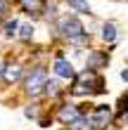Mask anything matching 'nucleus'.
<instances>
[{
  "mask_svg": "<svg viewBox=\"0 0 128 130\" xmlns=\"http://www.w3.org/2000/svg\"><path fill=\"white\" fill-rule=\"evenodd\" d=\"M45 95H48V97H59V95H62L59 83L57 80H48V85H45Z\"/></svg>",
  "mask_w": 128,
  "mask_h": 130,
  "instance_id": "obj_13",
  "label": "nucleus"
},
{
  "mask_svg": "<svg viewBox=\"0 0 128 130\" xmlns=\"http://www.w3.org/2000/svg\"><path fill=\"white\" fill-rule=\"evenodd\" d=\"M100 36H102V40H104V43H109V45H111V43L119 38L116 24H111V21H104V24H102V33H100Z\"/></svg>",
  "mask_w": 128,
  "mask_h": 130,
  "instance_id": "obj_10",
  "label": "nucleus"
},
{
  "mask_svg": "<svg viewBox=\"0 0 128 130\" xmlns=\"http://www.w3.org/2000/svg\"><path fill=\"white\" fill-rule=\"evenodd\" d=\"M52 69H55V73L59 76V78H76V69H74V64L71 62H66V59L59 55L57 59H55V64H52Z\"/></svg>",
  "mask_w": 128,
  "mask_h": 130,
  "instance_id": "obj_6",
  "label": "nucleus"
},
{
  "mask_svg": "<svg viewBox=\"0 0 128 130\" xmlns=\"http://www.w3.org/2000/svg\"><path fill=\"white\" fill-rule=\"evenodd\" d=\"M102 95L104 92V80L95 69H86V71L76 73V78L71 83V95Z\"/></svg>",
  "mask_w": 128,
  "mask_h": 130,
  "instance_id": "obj_1",
  "label": "nucleus"
},
{
  "mask_svg": "<svg viewBox=\"0 0 128 130\" xmlns=\"http://www.w3.org/2000/svg\"><path fill=\"white\" fill-rule=\"evenodd\" d=\"M64 3L69 5L74 12H78V14H90V5H88V0H64Z\"/></svg>",
  "mask_w": 128,
  "mask_h": 130,
  "instance_id": "obj_11",
  "label": "nucleus"
},
{
  "mask_svg": "<svg viewBox=\"0 0 128 130\" xmlns=\"http://www.w3.org/2000/svg\"><path fill=\"white\" fill-rule=\"evenodd\" d=\"M57 118L62 121L64 125H71L76 118H81V111H78V106H76V104L66 102V104H62V106L57 109Z\"/></svg>",
  "mask_w": 128,
  "mask_h": 130,
  "instance_id": "obj_5",
  "label": "nucleus"
},
{
  "mask_svg": "<svg viewBox=\"0 0 128 130\" xmlns=\"http://www.w3.org/2000/svg\"><path fill=\"white\" fill-rule=\"evenodd\" d=\"M21 10H24L26 14H33V17H38V14L45 10V3L43 0H19Z\"/></svg>",
  "mask_w": 128,
  "mask_h": 130,
  "instance_id": "obj_8",
  "label": "nucleus"
},
{
  "mask_svg": "<svg viewBox=\"0 0 128 130\" xmlns=\"http://www.w3.org/2000/svg\"><path fill=\"white\" fill-rule=\"evenodd\" d=\"M123 102H126V109H128V95H126V97H123Z\"/></svg>",
  "mask_w": 128,
  "mask_h": 130,
  "instance_id": "obj_19",
  "label": "nucleus"
},
{
  "mask_svg": "<svg viewBox=\"0 0 128 130\" xmlns=\"http://www.w3.org/2000/svg\"><path fill=\"white\" fill-rule=\"evenodd\" d=\"M123 123L128 125V109H126V113H123Z\"/></svg>",
  "mask_w": 128,
  "mask_h": 130,
  "instance_id": "obj_18",
  "label": "nucleus"
},
{
  "mask_svg": "<svg viewBox=\"0 0 128 130\" xmlns=\"http://www.w3.org/2000/svg\"><path fill=\"white\" fill-rule=\"evenodd\" d=\"M109 62V57H107V52H100V50H93L88 55V69H102L104 64Z\"/></svg>",
  "mask_w": 128,
  "mask_h": 130,
  "instance_id": "obj_9",
  "label": "nucleus"
},
{
  "mask_svg": "<svg viewBox=\"0 0 128 130\" xmlns=\"http://www.w3.org/2000/svg\"><path fill=\"white\" fill-rule=\"evenodd\" d=\"M90 118H93V130H104L107 123L111 121V109L107 104H97L90 113Z\"/></svg>",
  "mask_w": 128,
  "mask_h": 130,
  "instance_id": "obj_4",
  "label": "nucleus"
},
{
  "mask_svg": "<svg viewBox=\"0 0 128 130\" xmlns=\"http://www.w3.org/2000/svg\"><path fill=\"white\" fill-rule=\"evenodd\" d=\"M57 31L62 38H66V40H71V38H76L81 33H86L83 24H81L78 17H74V14H66V17H59L57 21Z\"/></svg>",
  "mask_w": 128,
  "mask_h": 130,
  "instance_id": "obj_3",
  "label": "nucleus"
},
{
  "mask_svg": "<svg viewBox=\"0 0 128 130\" xmlns=\"http://www.w3.org/2000/svg\"><path fill=\"white\" fill-rule=\"evenodd\" d=\"M21 76H24V69H21L19 62H7V64H5V69H3L5 83H17Z\"/></svg>",
  "mask_w": 128,
  "mask_h": 130,
  "instance_id": "obj_7",
  "label": "nucleus"
},
{
  "mask_svg": "<svg viewBox=\"0 0 128 130\" xmlns=\"http://www.w3.org/2000/svg\"><path fill=\"white\" fill-rule=\"evenodd\" d=\"M31 38H33V26H31V24H21V26H19V40L29 43Z\"/></svg>",
  "mask_w": 128,
  "mask_h": 130,
  "instance_id": "obj_14",
  "label": "nucleus"
},
{
  "mask_svg": "<svg viewBox=\"0 0 128 130\" xmlns=\"http://www.w3.org/2000/svg\"><path fill=\"white\" fill-rule=\"evenodd\" d=\"M17 28H19V21H17V19H7L5 24H3V36H5V38H14V36H19V33H17Z\"/></svg>",
  "mask_w": 128,
  "mask_h": 130,
  "instance_id": "obj_12",
  "label": "nucleus"
},
{
  "mask_svg": "<svg viewBox=\"0 0 128 130\" xmlns=\"http://www.w3.org/2000/svg\"><path fill=\"white\" fill-rule=\"evenodd\" d=\"M24 113H26V118H38V104H29Z\"/></svg>",
  "mask_w": 128,
  "mask_h": 130,
  "instance_id": "obj_15",
  "label": "nucleus"
},
{
  "mask_svg": "<svg viewBox=\"0 0 128 130\" xmlns=\"http://www.w3.org/2000/svg\"><path fill=\"white\" fill-rule=\"evenodd\" d=\"M5 10H7V0H0V19L5 17Z\"/></svg>",
  "mask_w": 128,
  "mask_h": 130,
  "instance_id": "obj_16",
  "label": "nucleus"
},
{
  "mask_svg": "<svg viewBox=\"0 0 128 130\" xmlns=\"http://www.w3.org/2000/svg\"><path fill=\"white\" fill-rule=\"evenodd\" d=\"M48 69L45 66H33L26 71V78H24V90L29 97H38L40 92H45V85H48Z\"/></svg>",
  "mask_w": 128,
  "mask_h": 130,
  "instance_id": "obj_2",
  "label": "nucleus"
},
{
  "mask_svg": "<svg viewBox=\"0 0 128 130\" xmlns=\"http://www.w3.org/2000/svg\"><path fill=\"white\" fill-rule=\"evenodd\" d=\"M121 80H126V83H128V69H123V71H121Z\"/></svg>",
  "mask_w": 128,
  "mask_h": 130,
  "instance_id": "obj_17",
  "label": "nucleus"
}]
</instances>
